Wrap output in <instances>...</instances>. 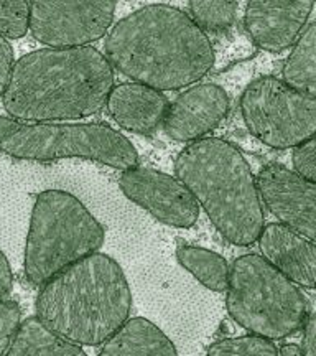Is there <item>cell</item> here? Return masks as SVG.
<instances>
[{"instance_id":"cell-1","label":"cell","mask_w":316,"mask_h":356,"mask_svg":"<svg viewBox=\"0 0 316 356\" xmlns=\"http://www.w3.org/2000/svg\"><path fill=\"white\" fill-rule=\"evenodd\" d=\"M106 58L124 76L158 91L198 83L216 60L208 35L168 3H150L119 20L106 38Z\"/></svg>"},{"instance_id":"cell-2","label":"cell","mask_w":316,"mask_h":356,"mask_svg":"<svg viewBox=\"0 0 316 356\" xmlns=\"http://www.w3.org/2000/svg\"><path fill=\"white\" fill-rule=\"evenodd\" d=\"M114 81L96 48H42L15 61L3 109L20 122L78 121L104 108Z\"/></svg>"},{"instance_id":"cell-3","label":"cell","mask_w":316,"mask_h":356,"mask_svg":"<svg viewBox=\"0 0 316 356\" xmlns=\"http://www.w3.org/2000/svg\"><path fill=\"white\" fill-rule=\"evenodd\" d=\"M37 317L81 346H99L128 318L132 292L113 257L92 252L44 282Z\"/></svg>"},{"instance_id":"cell-4","label":"cell","mask_w":316,"mask_h":356,"mask_svg":"<svg viewBox=\"0 0 316 356\" xmlns=\"http://www.w3.org/2000/svg\"><path fill=\"white\" fill-rule=\"evenodd\" d=\"M175 173L226 241L240 248L257 243L264 210L256 177L238 147L219 137L190 142L178 154Z\"/></svg>"},{"instance_id":"cell-5","label":"cell","mask_w":316,"mask_h":356,"mask_svg":"<svg viewBox=\"0 0 316 356\" xmlns=\"http://www.w3.org/2000/svg\"><path fill=\"white\" fill-rule=\"evenodd\" d=\"M104 239V226L73 193L65 190L40 191L26 234V279L42 287L68 266L99 251Z\"/></svg>"},{"instance_id":"cell-6","label":"cell","mask_w":316,"mask_h":356,"mask_svg":"<svg viewBox=\"0 0 316 356\" xmlns=\"http://www.w3.org/2000/svg\"><path fill=\"white\" fill-rule=\"evenodd\" d=\"M226 292L231 318L252 335L272 341L295 335L310 315L300 287L259 254L233 262Z\"/></svg>"},{"instance_id":"cell-7","label":"cell","mask_w":316,"mask_h":356,"mask_svg":"<svg viewBox=\"0 0 316 356\" xmlns=\"http://www.w3.org/2000/svg\"><path fill=\"white\" fill-rule=\"evenodd\" d=\"M0 150L17 160L86 159L119 170L139 165L132 142L106 124L20 122L0 115Z\"/></svg>"},{"instance_id":"cell-8","label":"cell","mask_w":316,"mask_h":356,"mask_svg":"<svg viewBox=\"0 0 316 356\" xmlns=\"http://www.w3.org/2000/svg\"><path fill=\"white\" fill-rule=\"evenodd\" d=\"M239 106L247 131L272 149H293L316 132V97L275 76L249 84Z\"/></svg>"},{"instance_id":"cell-9","label":"cell","mask_w":316,"mask_h":356,"mask_svg":"<svg viewBox=\"0 0 316 356\" xmlns=\"http://www.w3.org/2000/svg\"><path fill=\"white\" fill-rule=\"evenodd\" d=\"M115 0H30V33L51 48H81L108 33Z\"/></svg>"},{"instance_id":"cell-10","label":"cell","mask_w":316,"mask_h":356,"mask_svg":"<svg viewBox=\"0 0 316 356\" xmlns=\"http://www.w3.org/2000/svg\"><path fill=\"white\" fill-rule=\"evenodd\" d=\"M119 186L131 202L165 225L183 229L197 225L199 204L176 177L155 168L133 167L122 172Z\"/></svg>"},{"instance_id":"cell-11","label":"cell","mask_w":316,"mask_h":356,"mask_svg":"<svg viewBox=\"0 0 316 356\" xmlns=\"http://www.w3.org/2000/svg\"><path fill=\"white\" fill-rule=\"evenodd\" d=\"M260 202L305 238H316V184L280 163H269L256 177Z\"/></svg>"},{"instance_id":"cell-12","label":"cell","mask_w":316,"mask_h":356,"mask_svg":"<svg viewBox=\"0 0 316 356\" xmlns=\"http://www.w3.org/2000/svg\"><path fill=\"white\" fill-rule=\"evenodd\" d=\"M313 7V0H252L244 12V25L256 47L278 53L298 42Z\"/></svg>"},{"instance_id":"cell-13","label":"cell","mask_w":316,"mask_h":356,"mask_svg":"<svg viewBox=\"0 0 316 356\" xmlns=\"http://www.w3.org/2000/svg\"><path fill=\"white\" fill-rule=\"evenodd\" d=\"M231 108L224 88L217 84H198L181 92L168 106L163 131L176 142H194L219 126Z\"/></svg>"},{"instance_id":"cell-14","label":"cell","mask_w":316,"mask_h":356,"mask_svg":"<svg viewBox=\"0 0 316 356\" xmlns=\"http://www.w3.org/2000/svg\"><path fill=\"white\" fill-rule=\"evenodd\" d=\"M262 257L287 275L297 286L313 291L316 286V246L282 222H269L262 228L259 239Z\"/></svg>"},{"instance_id":"cell-15","label":"cell","mask_w":316,"mask_h":356,"mask_svg":"<svg viewBox=\"0 0 316 356\" xmlns=\"http://www.w3.org/2000/svg\"><path fill=\"white\" fill-rule=\"evenodd\" d=\"M106 106L114 122L122 129L140 136H152L163 124L170 102L158 89L131 81L117 86L114 84Z\"/></svg>"},{"instance_id":"cell-16","label":"cell","mask_w":316,"mask_h":356,"mask_svg":"<svg viewBox=\"0 0 316 356\" xmlns=\"http://www.w3.org/2000/svg\"><path fill=\"white\" fill-rule=\"evenodd\" d=\"M176 346L144 317L127 318L102 343L99 356H175Z\"/></svg>"},{"instance_id":"cell-17","label":"cell","mask_w":316,"mask_h":356,"mask_svg":"<svg viewBox=\"0 0 316 356\" xmlns=\"http://www.w3.org/2000/svg\"><path fill=\"white\" fill-rule=\"evenodd\" d=\"M7 356H86V351L58 335L38 317H28L17 328Z\"/></svg>"},{"instance_id":"cell-18","label":"cell","mask_w":316,"mask_h":356,"mask_svg":"<svg viewBox=\"0 0 316 356\" xmlns=\"http://www.w3.org/2000/svg\"><path fill=\"white\" fill-rule=\"evenodd\" d=\"M282 81L288 86L316 97V24L308 22L306 29L293 44V51L282 68Z\"/></svg>"},{"instance_id":"cell-19","label":"cell","mask_w":316,"mask_h":356,"mask_svg":"<svg viewBox=\"0 0 316 356\" xmlns=\"http://www.w3.org/2000/svg\"><path fill=\"white\" fill-rule=\"evenodd\" d=\"M176 259L209 291L226 292L229 284V264L221 254L211 249L180 243L176 246Z\"/></svg>"},{"instance_id":"cell-20","label":"cell","mask_w":316,"mask_h":356,"mask_svg":"<svg viewBox=\"0 0 316 356\" xmlns=\"http://www.w3.org/2000/svg\"><path fill=\"white\" fill-rule=\"evenodd\" d=\"M191 20L204 33H222L238 20L239 2L228 0H191L188 3Z\"/></svg>"},{"instance_id":"cell-21","label":"cell","mask_w":316,"mask_h":356,"mask_svg":"<svg viewBox=\"0 0 316 356\" xmlns=\"http://www.w3.org/2000/svg\"><path fill=\"white\" fill-rule=\"evenodd\" d=\"M209 356H275L278 348L269 338L249 335L240 338H224L208 348Z\"/></svg>"},{"instance_id":"cell-22","label":"cell","mask_w":316,"mask_h":356,"mask_svg":"<svg viewBox=\"0 0 316 356\" xmlns=\"http://www.w3.org/2000/svg\"><path fill=\"white\" fill-rule=\"evenodd\" d=\"M30 32V0H0V35L17 40Z\"/></svg>"},{"instance_id":"cell-23","label":"cell","mask_w":316,"mask_h":356,"mask_svg":"<svg viewBox=\"0 0 316 356\" xmlns=\"http://www.w3.org/2000/svg\"><path fill=\"white\" fill-rule=\"evenodd\" d=\"M20 322L22 310L19 304L13 300H0V356L7 355Z\"/></svg>"},{"instance_id":"cell-24","label":"cell","mask_w":316,"mask_h":356,"mask_svg":"<svg viewBox=\"0 0 316 356\" xmlns=\"http://www.w3.org/2000/svg\"><path fill=\"white\" fill-rule=\"evenodd\" d=\"M316 140L315 136L305 140L303 144L293 147V167H295V173L300 177L306 178L310 181H316Z\"/></svg>"},{"instance_id":"cell-25","label":"cell","mask_w":316,"mask_h":356,"mask_svg":"<svg viewBox=\"0 0 316 356\" xmlns=\"http://www.w3.org/2000/svg\"><path fill=\"white\" fill-rule=\"evenodd\" d=\"M13 65H15L13 48L8 43V40L0 35V99L6 95L8 83H10Z\"/></svg>"},{"instance_id":"cell-26","label":"cell","mask_w":316,"mask_h":356,"mask_svg":"<svg viewBox=\"0 0 316 356\" xmlns=\"http://www.w3.org/2000/svg\"><path fill=\"white\" fill-rule=\"evenodd\" d=\"M303 341H301V353L305 356L316 355V315L310 314L303 323Z\"/></svg>"},{"instance_id":"cell-27","label":"cell","mask_w":316,"mask_h":356,"mask_svg":"<svg viewBox=\"0 0 316 356\" xmlns=\"http://www.w3.org/2000/svg\"><path fill=\"white\" fill-rule=\"evenodd\" d=\"M13 273L6 254L0 251V297H6L12 292Z\"/></svg>"},{"instance_id":"cell-28","label":"cell","mask_w":316,"mask_h":356,"mask_svg":"<svg viewBox=\"0 0 316 356\" xmlns=\"http://www.w3.org/2000/svg\"><path fill=\"white\" fill-rule=\"evenodd\" d=\"M278 355L282 356H301V348L295 343H287V345H282L278 348Z\"/></svg>"}]
</instances>
